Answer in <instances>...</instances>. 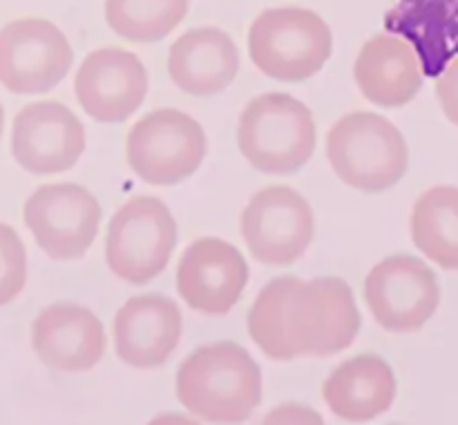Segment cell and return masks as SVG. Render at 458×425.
Returning a JSON list of instances; mask_svg holds the SVG:
<instances>
[{
    "instance_id": "9",
    "label": "cell",
    "mask_w": 458,
    "mask_h": 425,
    "mask_svg": "<svg viewBox=\"0 0 458 425\" xmlns=\"http://www.w3.org/2000/svg\"><path fill=\"white\" fill-rule=\"evenodd\" d=\"M242 240L258 262L291 267L316 235L313 208L291 186H267L249 200L240 217Z\"/></svg>"
},
{
    "instance_id": "13",
    "label": "cell",
    "mask_w": 458,
    "mask_h": 425,
    "mask_svg": "<svg viewBox=\"0 0 458 425\" xmlns=\"http://www.w3.org/2000/svg\"><path fill=\"white\" fill-rule=\"evenodd\" d=\"M249 262L222 237H199L177 264L179 298L197 313L224 316L249 285Z\"/></svg>"
},
{
    "instance_id": "14",
    "label": "cell",
    "mask_w": 458,
    "mask_h": 425,
    "mask_svg": "<svg viewBox=\"0 0 458 425\" xmlns=\"http://www.w3.org/2000/svg\"><path fill=\"white\" fill-rule=\"evenodd\" d=\"M74 94L89 119L98 123H121L146 101V65L128 49H94L76 72Z\"/></svg>"
},
{
    "instance_id": "5",
    "label": "cell",
    "mask_w": 458,
    "mask_h": 425,
    "mask_svg": "<svg viewBox=\"0 0 458 425\" xmlns=\"http://www.w3.org/2000/svg\"><path fill=\"white\" fill-rule=\"evenodd\" d=\"M334 54V34L320 13L302 7L267 9L249 30V56L268 79L302 83Z\"/></svg>"
},
{
    "instance_id": "21",
    "label": "cell",
    "mask_w": 458,
    "mask_h": 425,
    "mask_svg": "<svg viewBox=\"0 0 458 425\" xmlns=\"http://www.w3.org/2000/svg\"><path fill=\"white\" fill-rule=\"evenodd\" d=\"M191 0H106V22L130 43H157L186 18Z\"/></svg>"
},
{
    "instance_id": "4",
    "label": "cell",
    "mask_w": 458,
    "mask_h": 425,
    "mask_svg": "<svg viewBox=\"0 0 458 425\" xmlns=\"http://www.w3.org/2000/svg\"><path fill=\"white\" fill-rule=\"evenodd\" d=\"M318 130L311 110L284 92L250 98L237 125L244 159L264 174L298 173L316 152Z\"/></svg>"
},
{
    "instance_id": "6",
    "label": "cell",
    "mask_w": 458,
    "mask_h": 425,
    "mask_svg": "<svg viewBox=\"0 0 458 425\" xmlns=\"http://www.w3.org/2000/svg\"><path fill=\"white\" fill-rule=\"evenodd\" d=\"M177 246V222L159 197L125 201L107 224L106 262L119 280L148 285L168 267Z\"/></svg>"
},
{
    "instance_id": "16",
    "label": "cell",
    "mask_w": 458,
    "mask_h": 425,
    "mask_svg": "<svg viewBox=\"0 0 458 425\" xmlns=\"http://www.w3.org/2000/svg\"><path fill=\"white\" fill-rule=\"evenodd\" d=\"M31 347L49 370L76 374L101 362L107 338L92 309L56 302L45 307L31 322Z\"/></svg>"
},
{
    "instance_id": "3",
    "label": "cell",
    "mask_w": 458,
    "mask_h": 425,
    "mask_svg": "<svg viewBox=\"0 0 458 425\" xmlns=\"http://www.w3.org/2000/svg\"><path fill=\"white\" fill-rule=\"evenodd\" d=\"M327 159L340 182L362 192H385L410 168V148L401 130L376 112H352L331 125Z\"/></svg>"
},
{
    "instance_id": "25",
    "label": "cell",
    "mask_w": 458,
    "mask_h": 425,
    "mask_svg": "<svg viewBox=\"0 0 458 425\" xmlns=\"http://www.w3.org/2000/svg\"><path fill=\"white\" fill-rule=\"evenodd\" d=\"M437 97L447 119L458 125V54H454L443 67L437 81Z\"/></svg>"
},
{
    "instance_id": "2",
    "label": "cell",
    "mask_w": 458,
    "mask_h": 425,
    "mask_svg": "<svg viewBox=\"0 0 458 425\" xmlns=\"http://www.w3.org/2000/svg\"><path fill=\"white\" fill-rule=\"evenodd\" d=\"M362 318L343 277H293L284 300V340L289 361L327 358L352 347Z\"/></svg>"
},
{
    "instance_id": "11",
    "label": "cell",
    "mask_w": 458,
    "mask_h": 425,
    "mask_svg": "<svg viewBox=\"0 0 458 425\" xmlns=\"http://www.w3.org/2000/svg\"><path fill=\"white\" fill-rule=\"evenodd\" d=\"M74 63L67 36L45 18H18L0 30V85L13 94L56 88Z\"/></svg>"
},
{
    "instance_id": "15",
    "label": "cell",
    "mask_w": 458,
    "mask_h": 425,
    "mask_svg": "<svg viewBox=\"0 0 458 425\" xmlns=\"http://www.w3.org/2000/svg\"><path fill=\"white\" fill-rule=\"evenodd\" d=\"M182 334V309L164 293L134 295L116 311L112 322L116 358L137 370L165 365Z\"/></svg>"
},
{
    "instance_id": "10",
    "label": "cell",
    "mask_w": 458,
    "mask_h": 425,
    "mask_svg": "<svg viewBox=\"0 0 458 425\" xmlns=\"http://www.w3.org/2000/svg\"><path fill=\"white\" fill-rule=\"evenodd\" d=\"M362 293L374 320L394 334L423 329L441 304L437 273L407 253L380 259L367 273Z\"/></svg>"
},
{
    "instance_id": "17",
    "label": "cell",
    "mask_w": 458,
    "mask_h": 425,
    "mask_svg": "<svg viewBox=\"0 0 458 425\" xmlns=\"http://www.w3.org/2000/svg\"><path fill=\"white\" fill-rule=\"evenodd\" d=\"M353 79L362 97L374 106L401 107L423 88V67L410 40L396 34H378L358 52Z\"/></svg>"
},
{
    "instance_id": "22",
    "label": "cell",
    "mask_w": 458,
    "mask_h": 425,
    "mask_svg": "<svg viewBox=\"0 0 458 425\" xmlns=\"http://www.w3.org/2000/svg\"><path fill=\"white\" fill-rule=\"evenodd\" d=\"M295 276L276 277L255 298L249 311V334L273 361H289L284 340V300Z\"/></svg>"
},
{
    "instance_id": "12",
    "label": "cell",
    "mask_w": 458,
    "mask_h": 425,
    "mask_svg": "<svg viewBox=\"0 0 458 425\" xmlns=\"http://www.w3.org/2000/svg\"><path fill=\"white\" fill-rule=\"evenodd\" d=\"M85 146V125L61 101H34L13 119L12 155L31 174L65 173L81 159Z\"/></svg>"
},
{
    "instance_id": "20",
    "label": "cell",
    "mask_w": 458,
    "mask_h": 425,
    "mask_svg": "<svg viewBox=\"0 0 458 425\" xmlns=\"http://www.w3.org/2000/svg\"><path fill=\"white\" fill-rule=\"evenodd\" d=\"M416 249L445 271H458V188L432 186L411 208Z\"/></svg>"
},
{
    "instance_id": "24",
    "label": "cell",
    "mask_w": 458,
    "mask_h": 425,
    "mask_svg": "<svg viewBox=\"0 0 458 425\" xmlns=\"http://www.w3.org/2000/svg\"><path fill=\"white\" fill-rule=\"evenodd\" d=\"M258 425H325V419L302 403H282L268 410Z\"/></svg>"
},
{
    "instance_id": "18",
    "label": "cell",
    "mask_w": 458,
    "mask_h": 425,
    "mask_svg": "<svg viewBox=\"0 0 458 425\" xmlns=\"http://www.w3.org/2000/svg\"><path fill=\"white\" fill-rule=\"evenodd\" d=\"M240 72V52L226 31L197 27L173 43L168 52V74L182 92L191 97H213L233 85Z\"/></svg>"
},
{
    "instance_id": "27",
    "label": "cell",
    "mask_w": 458,
    "mask_h": 425,
    "mask_svg": "<svg viewBox=\"0 0 458 425\" xmlns=\"http://www.w3.org/2000/svg\"><path fill=\"white\" fill-rule=\"evenodd\" d=\"M3 130H4V110L0 106V137H3Z\"/></svg>"
},
{
    "instance_id": "8",
    "label": "cell",
    "mask_w": 458,
    "mask_h": 425,
    "mask_svg": "<svg viewBox=\"0 0 458 425\" xmlns=\"http://www.w3.org/2000/svg\"><path fill=\"white\" fill-rule=\"evenodd\" d=\"M101 217L97 197L72 182L38 186L22 206V219L36 244L56 262L83 258L97 240Z\"/></svg>"
},
{
    "instance_id": "23",
    "label": "cell",
    "mask_w": 458,
    "mask_h": 425,
    "mask_svg": "<svg viewBox=\"0 0 458 425\" xmlns=\"http://www.w3.org/2000/svg\"><path fill=\"white\" fill-rule=\"evenodd\" d=\"M27 285V251L13 226L0 222V307L13 302Z\"/></svg>"
},
{
    "instance_id": "7",
    "label": "cell",
    "mask_w": 458,
    "mask_h": 425,
    "mask_svg": "<svg viewBox=\"0 0 458 425\" xmlns=\"http://www.w3.org/2000/svg\"><path fill=\"white\" fill-rule=\"evenodd\" d=\"M208 141L197 119L174 107L148 112L125 137V159L150 186H174L199 170Z\"/></svg>"
},
{
    "instance_id": "19",
    "label": "cell",
    "mask_w": 458,
    "mask_h": 425,
    "mask_svg": "<svg viewBox=\"0 0 458 425\" xmlns=\"http://www.w3.org/2000/svg\"><path fill=\"white\" fill-rule=\"evenodd\" d=\"M396 374L378 353H358L340 362L322 385V398L338 419L367 423L396 401Z\"/></svg>"
},
{
    "instance_id": "26",
    "label": "cell",
    "mask_w": 458,
    "mask_h": 425,
    "mask_svg": "<svg viewBox=\"0 0 458 425\" xmlns=\"http://www.w3.org/2000/svg\"><path fill=\"white\" fill-rule=\"evenodd\" d=\"M148 425H201V423L192 419V416L177 414V412H164V414H157Z\"/></svg>"
},
{
    "instance_id": "1",
    "label": "cell",
    "mask_w": 458,
    "mask_h": 425,
    "mask_svg": "<svg viewBox=\"0 0 458 425\" xmlns=\"http://www.w3.org/2000/svg\"><path fill=\"white\" fill-rule=\"evenodd\" d=\"M174 392L179 403L213 425H240L262 403V370L233 340L204 344L179 365Z\"/></svg>"
}]
</instances>
